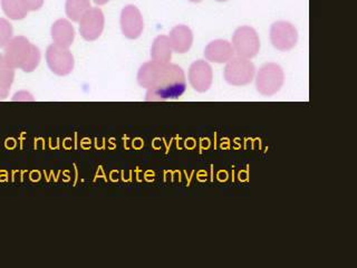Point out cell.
<instances>
[{"mask_svg":"<svg viewBox=\"0 0 357 268\" xmlns=\"http://www.w3.org/2000/svg\"><path fill=\"white\" fill-rule=\"evenodd\" d=\"M139 87L148 89V102L176 100L187 89V78L178 65L151 61L139 67L137 73Z\"/></svg>","mask_w":357,"mask_h":268,"instance_id":"obj_1","label":"cell"},{"mask_svg":"<svg viewBox=\"0 0 357 268\" xmlns=\"http://www.w3.org/2000/svg\"><path fill=\"white\" fill-rule=\"evenodd\" d=\"M6 61L14 70L20 68L26 73L33 72L40 61V50L26 37L17 36L6 45Z\"/></svg>","mask_w":357,"mask_h":268,"instance_id":"obj_2","label":"cell"},{"mask_svg":"<svg viewBox=\"0 0 357 268\" xmlns=\"http://www.w3.org/2000/svg\"><path fill=\"white\" fill-rule=\"evenodd\" d=\"M284 82L282 67L275 63H268L260 67L256 75L257 91L264 96H273L280 91Z\"/></svg>","mask_w":357,"mask_h":268,"instance_id":"obj_3","label":"cell"},{"mask_svg":"<svg viewBox=\"0 0 357 268\" xmlns=\"http://www.w3.org/2000/svg\"><path fill=\"white\" fill-rule=\"evenodd\" d=\"M223 75L227 83L232 87H245L254 80L256 68L250 59L237 56L227 61Z\"/></svg>","mask_w":357,"mask_h":268,"instance_id":"obj_4","label":"cell"},{"mask_svg":"<svg viewBox=\"0 0 357 268\" xmlns=\"http://www.w3.org/2000/svg\"><path fill=\"white\" fill-rule=\"evenodd\" d=\"M234 54L243 59H254L260 50V39L254 28L243 26L234 31L232 36Z\"/></svg>","mask_w":357,"mask_h":268,"instance_id":"obj_5","label":"cell"},{"mask_svg":"<svg viewBox=\"0 0 357 268\" xmlns=\"http://www.w3.org/2000/svg\"><path fill=\"white\" fill-rule=\"evenodd\" d=\"M46 61L50 70L59 76L68 75L75 65L72 52L55 44L50 45L46 50Z\"/></svg>","mask_w":357,"mask_h":268,"instance_id":"obj_6","label":"cell"},{"mask_svg":"<svg viewBox=\"0 0 357 268\" xmlns=\"http://www.w3.org/2000/svg\"><path fill=\"white\" fill-rule=\"evenodd\" d=\"M271 40L273 47L282 52L293 50L298 40L295 26L288 22H277L271 29Z\"/></svg>","mask_w":357,"mask_h":268,"instance_id":"obj_7","label":"cell"},{"mask_svg":"<svg viewBox=\"0 0 357 268\" xmlns=\"http://www.w3.org/2000/svg\"><path fill=\"white\" fill-rule=\"evenodd\" d=\"M103 11L100 8H89L79 20V33L87 42L96 40L104 29Z\"/></svg>","mask_w":357,"mask_h":268,"instance_id":"obj_8","label":"cell"},{"mask_svg":"<svg viewBox=\"0 0 357 268\" xmlns=\"http://www.w3.org/2000/svg\"><path fill=\"white\" fill-rule=\"evenodd\" d=\"M213 81V70L211 65L204 59L192 63L189 68V82L191 87L198 93L209 91Z\"/></svg>","mask_w":357,"mask_h":268,"instance_id":"obj_9","label":"cell"},{"mask_svg":"<svg viewBox=\"0 0 357 268\" xmlns=\"http://www.w3.org/2000/svg\"><path fill=\"white\" fill-rule=\"evenodd\" d=\"M121 28L126 38L137 39L141 36L144 28V22H143L141 11L137 9V7L128 5L123 8L121 14Z\"/></svg>","mask_w":357,"mask_h":268,"instance_id":"obj_10","label":"cell"},{"mask_svg":"<svg viewBox=\"0 0 357 268\" xmlns=\"http://www.w3.org/2000/svg\"><path fill=\"white\" fill-rule=\"evenodd\" d=\"M232 45L225 39L212 40L204 50L206 59L215 64H223L234 57Z\"/></svg>","mask_w":357,"mask_h":268,"instance_id":"obj_11","label":"cell"},{"mask_svg":"<svg viewBox=\"0 0 357 268\" xmlns=\"http://www.w3.org/2000/svg\"><path fill=\"white\" fill-rule=\"evenodd\" d=\"M169 40L172 50L178 54L187 53L193 44V34L188 26L178 25L171 31Z\"/></svg>","mask_w":357,"mask_h":268,"instance_id":"obj_12","label":"cell"},{"mask_svg":"<svg viewBox=\"0 0 357 268\" xmlns=\"http://www.w3.org/2000/svg\"><path fill=\"white\" fill-rule=\"evenodd\" d=\"M74 37H75V31L68 20H59L54 22L52 27V38L54 44L68 48L74 42Z\"/></svg>","mask_w":357,"mask_h":268,"instance_id":"obj_13","label":"cell"},{"mask_svg":"<svg viewBox=\"0 0 357 268\" xmlns=\"http://www.w3.org/2000/svg\"><path fill=\"white\" fill-rule=\"evenodd\" d=\"M151 57L152 61L158 63H171L172 59V47H171L169 37L160 35L154 39L152 48H151Z\"/></svg>","mask_w":357,"mask_h":268,"instance_id":"obj_14","label":"cell"},{"mask_svg":"<svg viewBox=\"0 0 357 268\" xmlns=\"http://www.w3.org/2000/svg\"><path fill=\"white\" fill-rule=\"evenodd\" d=\"M14 80V68L7 63L3 55H0V100L8 98Z\"/></svg>","mask_w":357,"mask_h":268,"instance_id":"obj_15","label":"cell"},{"mask_svg":"<svg viewBox=\"0 0 357 268\" xmlns=\"http://www.w3.org/2000/svg\"><path fill=\"white\" fill-rule=\"evenodd\" d=\"M1 7L6 16L10 20H24L27 16L28 10L22 0H1Z\"/></svg>","mask_w":357,"mask_h":268,"instance_id":"obj_16","label":"cell"},{"mask_svg":"<svg viewBox=\"0 0 357 268\" xmlns=\"http://www.w3.org/2000/svg\"><path fill=\"white\" fill-rule=\"evenodd\" d=\"M91 8L89 0H66L65 10L72 22H79L84 14Z\"/></svg>","mask_w":357,"mask_h":268,"instance_id":"obj_17","label":"cell"},{"mask_svg":"<svg viewBox=\"0 0 357 268\" xmlns=\"http://www.w3.org/2000/svg\"><path fill=\"white\" fill-rule=\"evenodd\" d=\"M13 38V26L8 20L0 18V48L6 47V45Z\"/></svg>","mask_w":357,"mask_h":268,"instance_id":"obj_18","label":"cell"},{"mask_svg":"<svg viewBox=\"0 0 357 268\" xmlns=\"http://www.w3.org/2000/svg\"><path fill=\"white\" fill-rule=\"evenodd\" d=\"M28 11H36L42 8L44 0H22Z\"/></svg>","mask_w":357,"mask_h":268,"instance_id":"obj_19","label":"cell"},{"mask_svg":"<svg viewBox=\"0 0 357 268\" xmlns=\"http://www.w3.org/2000/svg\"><path fill=\"white\" fill-rule=\"evenodd\" d=\"M14 100H33V95L29 94L28 92H20L15 95Z\"/></svg>","mask_w":357,"mask_h":268,"instance_id":"obj_20","label":"cell"},{"mask_svg":"<svg viewBox=\"0 0 357 268\" xmlns=\"http://www.w3.org/2000/svg\"><path fill=\"white\" fill-rule=\"evenodd\" d=\"M109 0H94V3L96 5H105V3H109Z\"/></svg>","mask_w":357,"mask_h":268,"instance_id":"obj_21","label":"cell"},{"mask_svg":"<svg viewBox=\"0 0 357 268\" xmlns=\"http://www.w3.org/2000/svg\"><path fill=\"white\" fill-rule=\"evenodd\" d=\"M190 1H192V3H201L202 0H190Z\"/></svg>","mask_w":357,"mask_h":268,"instance_id":"obj_22","label":"cell"},{"mask_svg":"<svg viewBox=\"0 0 357 268\" xmlns=\"http://www.w3.org/2000/svg\"><path fill=\"white\" fill-rule=\"evenodd\" d=\"M217 1H220V3H225L227 0H217Z\"/></svg>","mask_w":357,"mask_h":268,"instance_id":"obj_23","label":"cell"}]
</instances>
